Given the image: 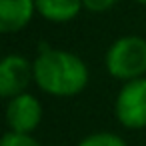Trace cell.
Wrapping results in <instances>:
<instances>
[{
    "label": "cell",
    "mask_w": 146,
    "mask_h": 146,
    "mask_svg": "<svg viewBox=\"0 0 146 146\" xmlns=\"http://www.w3.org/2000/svg\"><path fill=\"white\" fill-rule=\"evenodd\" d=\"M78 146H128L126 140L114 132H94L78 142Z\"/></svg>",
    "instance_id": "ba28073f"
},
{
    "label": "cell",
    "mask_w": 146,
    "mask_h": 146,
    "mask_svg": "<svg viewBox=\"0 0 146 146\" xmlns=\"http://www.w3.org/2000/svg\"><path fill=\"white\" fill-rule=\"evenodd\" d=\"M40 122H42V104L34 94L22 92V94L8 100L6 124H8L10 132L32 134Z\"/></svg>",
    "instance_id": "5b68a950"
},
{
    "label": "cell",
    "mask_w": 146,
    "mask_h": 146,
    "mask_svg": "<svg viewBox=\"0 0 146 146\" xmlns=\"http://www.w3.org/2000/svg\"><path fill=\"white\" fill-rule=\"evenodd\" d=\"M104 66L118 80H136L146 74V40L140 36L118 38L104 56Z\"/></svg>",
    "instance_id": "7a4b0ae2"
},
{
    "label": "cell",
    "mask_w": 146,
    "mask_h": 146,
    "mask_svg": "<svg viewBox=\"0 0 146 146\" xmlns=\"http://www.w3.org/2000/svg\"><path fill=\"white\" fill-rule=\"evenodd\" d=\"M116 2H118V0H82L84 8L90 10V12H106V10H110Z\"/></svg>",
    "instance_id": "30bf717a"
},
{
    "label": "cell",
    "mask_w": 146,
    "mask_h": 146,
    "mask_svg": "<svg viewBox=\"0 0 146 146\" xmlns=\"http://www.w3.org/2000/svg\"><path fill=\"white\" fill-rule=\"evenodd\" d=\"M134 2H138V4H142V6H146V0H134Z\"/></svg>",
    "instance_id": "8fae6325"
},
{
    "label": "cell",
    "mask_w": 146,
    "mask_h": 146,
    "mask_svg": "<svg viewBox=\"0 0 146 146\" xmlns=\"http://www.w3.org/2000/svg\"><path fill=\"white\" fill-rule=\"evenodd\" d=\"M34 0H0V34L22 30L34 16Z\"/></svg>",
    "instance_id": "8992f818"
},
{
    "label": "cell",
    "mask_w": 146,
    "mask_h": 146,
    "mask_svg": "<svg viewBox=\"0 0 146 146\" xmlns=\"http://www.w3.org/2000/svg\"><path fill=\"white\" fill-rule=\"evenodd\" d=\"M0 146H42L32 134H18V132H6L0 138Z\"/></svg>",
    "instance_id": "9c48e42d"
},
{
    "label": "cell",
    "mask_w": 146,
    "mask_h": 146,
    "mask_svg": "<svg viewBox=\"0 0 146 146\" xmlns=\"http://www.w3.org/2000/svg\"><path fill=\"white\" fill-rule=\"evenodd\" d=\"M116 120L130 130L146 128V78L124 82L114 102Z\"/></svg>",
    "instance_id": "3957f363"
},
{
    "label": "cell",
    "mask_w": 146,
    "mask_h": 146,
    "mask_svg": "<svg viewBox=\"0 0 146 146\" xmlns=\"http://www.w3.org/2000/svg\"><path fill=\"white\" fill-rule=\"evenodd\" d=\"M36 12L48 22H70L84 8L82 0H34Z\"/></svg>",
    "instance_id": "52a82bcc"
},
{
    "label": "cell",
    "mask_w": 146,
    "mask_h": 146,
    "mask_svg": "<svg viewBox=\"0 0 146 146\" xmlns=\"http://www.w3.org/2000/svg\"><path fill=\"white\" fill-rule=\"evenodd\" d=\"M32 68L36 86L42 92L58 98H70L80 94L90 78L84 60L78 58L74 52L62 48L42 46L32 62Z\"/></svg>",
    "instance_id": "6da1fadb"
},
{
    "label": "cell",
    "mask_w": 146,
    "mask_h": 146,
    "mask_svg": "<svg viewBox=\"0 0 146 146\" xmlns=\"http://www.w3.org/2000/svg\"><path fill=\"white\" fill-rule=\"evenodd\" d=\"M34 80L32 62L20 54H8L0 58V98H14L26 92Z\"/></svg>",
    "instance_id": "277c9868"
}]
</instances>
